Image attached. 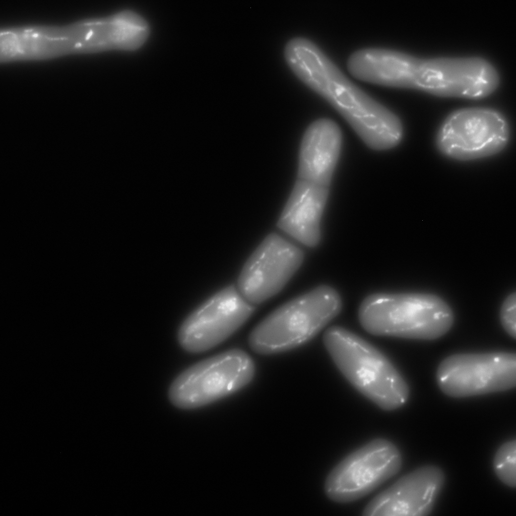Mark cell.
Wrapping results in <instances>:
<instances>
[{
	"label": "cell",
	"mask_w": 516,
	"mask_h": 516,
	"mask_svg": "<svg viewBox=\"0 0 516 516\" xmlns=\"http://www.w3.org/2000/svg\"><path fill=\"white\" fill-rule=\"evenodd\" d=\"M284 57L295 75L330 104L368 147L385 150L400 143V118L349 80L312 41L292 38Z\"/></svg>",
	"instance_id": "1"
},
{
	"label": "cell",
	"mask_w": 516,
	"mask_h": 516,
	"mask_svg": "<svg viewBox=\"0 0 516 516\" xmlns=\"http://www.w3.org/2000/svg\"><path fill=\"white\" fill-rule=\"evenodd\" d=\"M323 341L341 373L361 394L387 411L403 406L408 385L389 359L369 343L339 326L325 332Z\"/></svg>",
	"instance_id": "2"
},
{
	"label": "cell",
	"mask_w": 516,
	"mask_h": 516,
	"mask_svg": "<svg viewBox=\"0 0 516 516\" xmlns=\"http://www.w3.org/2000/svg\"><path fill=\"white\" fill-rule=\"evenodd\" d=\"M358 317L372 335L425 340L442 337L454 321L448 303L428 293L372 294L362 302Z\"/></svg>",
	"instance_id": "3"
},
{
	"label": "cell",
	"mask_w": 516,
	"mask_h": 516,
	"mask_svg": "<svg viewBox=\"0 0 516 516\" xmlns=\"http://www.w3.org/2000/svg\"><path fill=\"white\" fill-rule=\"evenodd\" d=\"M338 292L320 286L275 310L252 331L249 345L255 353L268 355L298 347L312 339L341 311Z\"/></svg>",
	"instance_id": "4"
},
{
	"label": "cell",
	"mask_w": 516,
	"mask_h": 516,
	"mask_svg": "<svg viewBox=\"0 0 516 516\" xmlns=\"http://www.w3.org/2000/svg\"><path fill=\"white\" fill-rule=\"evenodd\" d=\"M254 372V362L246 352L229 350L183 371L172 382L169 399L180 409L201 407L243 388L252 380Z\"/></svg>",
	"instance_id": "5"
},
{
	"label": "cell",
	"mask_w": 516,
	"mask_h": 516,
	"mask_svg": "<svg viewBox=\"0 0 516 516\" xmlns=\"http://www.w3.org/2000/svg\"><path fill=\"white\" fill-rule=\"evenodd\" d=\"M510 127L500 112L474 107L457 109L439 125L436 149L444 157L459 161L488 158L503 151L510 138Z\"/></svg>",
	"instance_id": "6"
},
{
	"label": "cell",
	"mask_w": 516,
	"mask_h": 516,
	"mask_svg": "<svg viewBox=\"0 0 516 516\" xmlns=\"http://www.w3.org/2000/svg\"><path fill=\"white\" fill-rule=\"evenodd\" d=\"M402 465L401 454L394 443L382 438L372 440L332 469L325 483V493L337 502L357 500L396 475Z\"/></svg>",
	"instance_id": "7"
},
{
	"label": "cell",
	"mask_w": 516,
	"mask_h": 516,
	"mask_svg": "<svg viewBox=\"0 0 516 516\" xmlns=\"http://www.w3.org/2000/svg\"><path fill=\"white\" fill-rule=\"evenodd\" d=\"M436 381L445 395L464 398L511 389L516 385L515 353H459L439 364Z\"/></svg>",
	"instance_id": "8"
},
{
	"label": "cell",
	"mask_w": 516,
	"mask_h": 516,
	"mask_svg": "<svg viewBox=\"0 0 516 516\" xmlns=\"http://www.w3.org/2000/svg\"><path fill=\"white\" fill-rule=\"evenodd\" d=\"M234 285L213 295L189 315L178 331L180 346L187 352L207 351L226 340L254 311Z\"/></svg>",
	"instance_id": "9"
},
{
	"label": "cell",
	"mask_w": 516,
	"mask_h": 516,
	"mask_svg": "<svg viewBox=\"0 0 516 516\" xmlns=\"http://www.w3.org/2000/svg\"><path fill=\"white\" fill-rule=\"evenodd\" d=\"M499 77L495 68L479 57L422 59L416 89L441 96L479 99L493 92Z\"/></svg>",
	"instance_id": "10"
},
{
	"label": "cell",
	"mask_w": 516,
	"mask_h": 516,
	"mask_svg": "<svg viewBox=\"0 0 516 516\" xmlns=\"http://www.w3.org/2000/svg\"><path fill=\"white\" fill-rule=\"evenodd\" d=\"M300 248L276 233L268 235L244 265L238 290L248 302H264L278 293L301 265Z\"/></svg>",
	"instance_id": "11"
},
{
	"label": "cell",
	"mask_w": 516,
	"mask_h": 516,
	"mask_svg": "<svg viewBox=\"0 0 516 516\" xmlns=\"http://www.w3.org/2000/svg\"><path fill=\"white\" fill-rule=\"evenodd\" d=\"M445 482L434 465L418 468L399 479L365 507L366 516H424L431 512Z\"/></svg>",
	"instance_id": "12"
},
{
	"label": "cell",
	"mask_w": 516,
	"mask_h": 516,
	"mask_svg": "<svg viewBox=\"0 0 516 516\" xmlns=\"http://www.w3.org/2000/svg\"><path fill=\"white\" fill-rule=\"evenodd\" d=\"M329 191L328 186L298 179L280 217L278 227L307 246L317 245Z\"/></svg>",
	"instance_id": "13"
},
{
	"label": "cell",
	"mask_w": 516,
	"mask_h": 516,
	"mask_svg": "<svg viewBox=\"0 0 516 516\" xmlns=\"http://www.w3.org/2000/svg\"><path fill=\"white\" fill-rule=\"evenodd\" d=\"M341 144V130L332 120L321 118L310 124L301 143L298 179L330 186Z\"/></svg>",
	"instance_id": "14"
},
{
	"label": "cell",
	"mask_w": 516,
	"mask_h": 516,
	"mask_svg": "<svg viewBox=\"0 0 516 516\" xmlns=\"http://www.w3.org/2000/svg\"><path fill=\"white\" fill-rule=\"evenodd\" d=\"M149 33V25L143 17L125 10L98 22L95 38L100 48L133 50L144 43Z\"/></svg>",
	"instance_id": "15"
},
{
	"label": "cell",
	"mask_w": 516,
	"mask_h": 516,
	"mask_svg": "<svg viewBox=\"0 0 516 516\" xmlns=\"http://www.w3.org/2000/svg\"><path fill=\"white\" fill-rule=\"evenodd\" d=\"M494 471L504 484L515 488L516 485V442L510 440L502 444L493 459Z\"/></svg>",
	"instance_id": "16"
},
{
	"label": "cell",
	"mask_w": 516,
	"mask_h": 516,
	"mask_svg": "<svg viewBox=\"0 0 516 516\" xmlns=\"http://www.w3.org/2000/svg\"><path fill=\"white\" fill-rule=\"evenodd\" d=\"M516 295L511 293L504 299L500 310V320L505 332L514 339L516 336Z\"/></svg>",
	"instance_id": "17"
}]
</instances>
